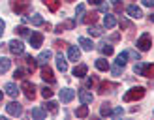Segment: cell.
<instances>
[{"mask_svg": "<svg viewBox=\"0 0 154 120\" xmlns=\"http://www.w3.org/2000/svg\"><path fill=\"white\" fill-rule=\"evenodd\" d=\"M30 4H32V0H10L11 11L17 15H25L30 10Z\"/></svg>", "mask_w": 154, "mask_h": 120, "instance_id": "1", "label": "cell"}, {"mask_svg": "<svg viewBox=\"0 0 154 120\" xmlns=\"http://www.w3.org/2000/svg\"><path fill=\"white\" fill-rule=\"evenodd\" d=\"M143 96H145V88H143V86H134V88H130L128 92L124 94V98H122V100H124V101L128 103V101H135V100H141Z\"/></svg>", "mask_w": 154, "mask_h": 120, "instance_id": "2", "label": "cell"}, {"mask_svg": "<svg viewBox=\"0 0 154 120\" xmlns=\"http://www.w3.org/2000/svg\"><path fill=\"white\" fill-rule=\"evenodd\" d=\"M150 45H152V38H150V34H149V32L141 34V38L137 40V49H139V51H149Z\"/></svg>", "mask_w": 154, "mask_h": 120, "instance_id": "3", "label": "cell"}, {"mask_svg": "<svg viewBox=\"0 0 154 120\" xmlns=\"http://www.w3.org/2000/svg\"><path fill=\"white\" fill-rule=\"evenodd\" d=\"M21 90L25 92V96L28 98V100H34L36 98V86H34V82H30V81H23V85H21Z\"/></svg>", "mask_w": 154, "mask_h": 120, "instance_id": "4", "label": "cell"}, {"mask_svg": "<svg viewBox=\"0 0 154 120\" xmlns=\"http://www.w3.org/2000/svg\"><path fill=\"white\" fill-rule=\"evenodd\" d=\"M8 49H10L11 55H23V52H25V45H23L21 40H11L8 43Z\"/></svg>", "mask_w": 154, "mask_h": 120, "instance_id": "5", "label": "cell"}, {"mask_svg": "<svg viewBox=\"0 0 154 120\" xmlns=\"http://www.w3.org/2000/svg\"><path fill=\"white\" fill-rule=\"evenodd\" d=\"M6 111H8V115H11V116H21L23 115V107L17 101H10L6 105Z\"/></svg>", "mask_w": 154, "mask_h": 120, "instance_id": "6", "label": "cell"}, {"mask_svg": "<svg viewBox=\"0 0 154 120\" xmlns=\"http://www.w3.org/2000/svg\"><path fill=\"white\" fill-rule=\"evenodd\" d=\"M28 41H30V45H32L34 49H40L42 43H43V34L42 32H32L28 36Z\"/></svg>", "mask_w": 154, "mask_h": 120, "instance_id": "7", "label": "cell"}, {"mask_svg": "<svg viewBox=\"0 0 154 120\" xmlns=\"http://www.w3.org/2000/svg\"><path fill=\"white\" fill-rule=\"evenodd\" d=\"M42 79L45 82H49V85H55V75H53V70H51L47 64L42 66Z\"/></svg>", "mask_w": 154, "mask_h": 120, "instance_id": "8", "label": "cell"}, {"mask_svg": "<svg viewBox=\"0 0 154 120\" xmlns=\"http://www.w3.org/2000/svg\"><path fill=\"white\" fill-rule=\"evenodd\" d=\"M126 13H128L132 19H141V17H143V11H141V8H139V6H135V4L128 6V8H126Z\"/></svg>", "mask_w": 154, "mask_h": 120, "instance_id": "9", "label": "cell"}, {"mask_svg": "<svg viewBox=\"0 0 154 120\" xmlns=\"http://www.w3.org/2000/svg\"><path fill=\"white\" fill-rule=\"evenodd\" d=\"M73 98H75V90L73 88H62L60 90V100H62L64 103H70Z\"/></svg>", "mask_w": 154, "mask_h": 120, "instance_id": "10", "label": "cell"}, {"mask_svg": "<svg viewBox=\"0 0 154 120\" xmlns=\"http://www.w3.org/2000/svg\"><path fill=\"white\" fill-rule=\"evenodd\" d=\"M4 90H6V94L10 96V98H17L19 92H21V88H17V85H15V82H6Z\"/></svg>", "mask_w": 154, "mask_h": 120, "instance_id": "11", "label": "cell"}, {"mask_svg": "<svg viewBox=\"0 0 154 120\" xmlns=\"http://www.w3.org/2000/svg\"><path fill=\"white\" fill-rule=\"evenodd\" d=\"M113 88H117V85H115V82L103 81V82H100V85H98V92H100V94H109V92H113Z\"/></svg>", "mask_w": 154, "mask_h": 120, "instance_id": "12", "label": "cell"}, {"mask_svg": "<svg viewBox=\"0 0 154 120\" xmlns=\"http://www.w3.org/2000/svg\"><path fill=\"white\" fill-rule=\"evenodd\" d=\"M23 21L25 22H32L34 26H42V25H45V21H43V17L42 15H32V17H23Z\"/></svg>", "mask_w": 154, "mask_h": 120, "instance_id": "13", "label": "cell"}, {"mask_svg": "<svg viewBox=\"0 0 154 120\" xmlns=\"http://www.w3.org/2000/svg\"><path fill=\"white\" fill-rule=\"evenodd\" d=\"M87 71H88V68H87V64H79V66H75L73 68V77H77V79H81V77H85L87 75Z\"/></svg>", "mask_w": 154, "mask_h": 120, "instance_id": "14", "label": "cell"}, {"mask_svg": "<svg viewBox=\"0 0 154 120\" xmlns=\"http://www.w3.org/2000/svg\"><path fill=\"white\" fill-rule=\"evenodd\" d=\"M79 100H81V103H92V100H94V96H92L88 90H85V88H81L79 90Z\"/></svg>", "mask_w": 154, "mask_h": 120, "instance_id": "15", "label": "cell"}, {"mask_svg": "<svg viewBox=\"0 0 154 120\" xmlns=\"http://www.w3.org/2000/svg\"><path fill=\"white\" fill-rule=\"evenodd\" d=\"M81 21L85 22V25H94V22L98 21V13L96 11H90V13H85L83 17H81Z\"/></svg>", "mask_w": 154, "mask_h": 120, "instance_id": "16", "label": "cell"}, {"mask_svg": "<svg viewBox=\"0 0 154 120\" xmlns=\"http://www.w3.org/2000/svg\"><path fill=\"white\" fill-rule=\"evenodd\" d=\"M51 55H53L51 51H42L40 55H38V58H36V64H40V66H45V64H47V60L51 58Z\"/></svg>", "mask_w": 154, "mask_h": 120, "instance_id": "17", "label": "cell"}, {"mask_svg": "<svg viewBox=\"0 0 154 120\" xmlns=\"http://www.w3.org/2000/svg\"><path fill=\"white\" fill-rule=\"evenodd\" d=\"M23 60H25V64H26V73H34V70H36V58L25 55Z\"/></svg>", "mask_w": 154, "mask_h": 120, "instance_id": "18", "label": "cell"}, {"mask_svg": "<svg viewBox=\"0 0 154 120\" xmlns=\"http://www.w3.org/2000/svg\"><path fill=\"white\" fill-rule=\"evenodd\" d=\"M73 26H75V21H66V22H60V25L55 26V32L57 34H62L66 28H73Z\"/></svg>", "mask_w": 154, "mask_h": 120, "instance_id": "19", "label": "cell"}, {"mask_svg": "<svg viewBox=\"0 0 154 120\" xmlns=\"http://www.w3.org/2000/svg\"><path fill=\"white\" fill-rule=\"evenodd\" d=\"M30 115H32V118H38V120H42V118H47V109H42V107H34Z\"/></svg>", "mask_w": 154, "mask_h": 120, "instance_id": "20", "label": "cell"}, {"mask_svg": "<svg viewBox=\"0 0 154 120\" xmlns=\"http://www.w3.org/2000/svg\"><path fill=\"white\" fill-rule=\"evenodd\" d=\"M79 56H81L79 47H70V49H68V58H70L72 62H77V60H79Z\"/></svg>", "mask_w": 154, "mask_h": 120, "instance_id": "21", "label": "cell"}, {"mask_svg": "<svg viewBox=\"0 0 154 120\" xmlns=\"http://www.w3.org/2000/svg\"><path fill=\"white\" fill-rule=\"evenodd\" d=\"M43 4L47 6V10L49 11H58V8H60V0H43Z\"/></svg>", "mask_w": 154, "mask_h": 120, "instance_id": "22", "label": "cell"}, {"mask_svg": "<svg viewBox=\"0 0 154 120\" xmlns=\"http://www.w3.org/2000/svg\"><path fill=\"white\" fill-rule=\"evenodd\" d=\"M77 41H79V45L85 51H92V49H94V43H92V40H88V38H79Z\"/></svg>", "mask_w": 154, "mask_h": 120, "instance_id": "23", "label": "cell"}, {"mask_svg": "<svg viewBox=\"0 0 154 120\" xmlns=\"http://www.w3.org/2000/svg\"><path fill=\"white\" fill-rule=\"evenodd\" d=\"M10 68H11V60H10V58H6V56H2V58H0V75L6 73L8 70H10Z\"/></svg>", "mask_w": 154, "mask_h": 120, "instance_id": "24", "label": "cell"}, {"mask_svg": "<svg viewBox=\"0 0 154 120\" xmlns=\"http://www.w3.org/2000/svg\"><path fill=\"white\" fill-rule=\"evenodd\" d=\"M57 68H58V70L62 71V73L68 71V60H66L62 55H58V56H57Z\"/></svg>", "mask_w": 154, "mask_h": 120, "instance_id": "25", "label": "cell"}, {"mask_svg": "<svg viewBox=\"0 0 154 120\" xmlns=\"http://www.w3.org/2000/svg\"><path fill=\"white\" fill-rule=\"evenodd\" d=\"M100 51H102V55H105V56H111L115 52L113 45H109V43H102V45H100Z\"/></svg>", "mask_w": 154, "mask_h": 120, "instance_id": "26", "label": "cell"}, {"mask_svg": "<svg viewBox=\"0 0 154 120\" xmlns=\"http://www.w3.org/2000/svg\"><path fill=\"white\" fill-rule=\"evenodd\" d=\"M96 68H98L100 71H107L111 66H109V62H107L105 58H98V60H96Z\"/></svg>", "mask_w": 154, "mask_h": 120, "instance_id": "27", "label": "cell"}, {"mask_svg": "<svg viewBox=\"0 0 154 120\" xmlns=\"http://www.w3.org/2000/svg\"><path fill=\"white\" fill-rule=\"evenodd\" d=\"M115 25H117V19H115L113 15L107 13V15H105V19H103V26H105V28H113Z\"/></svg>", "mask_w": 154, "mask_h": 120, "instance_id": "28", "label": "cell"}, {"mask_svg": "<svg viewBox=\"0 0 154 120\" xmlns=\"http://www.w3.org/2000/svg\"><path fill=\"white\" fill-rule=\"evenodd\" d=\"M88 34H90V36H94V38H98V36H102V34H103V30L100 28V26H96V25H88Z\"/></svg>", "mask_w": 154, "mask_h": 120, "instance_id": "29", "label": "cell"}, {"mask_svg": "<svg viewBox=\"0 0 154 120\" xmlns=\"http://www.w3.org/2000/svg\"><path fill=\"white\" fill-rule=\"evenodd\" d=\"M147 66H149L147 62H137V64L134 66V71H135L137 75H143V73H145V70H147Z\"/></svg>", "mask_w": 154, "mask_h": 120, "instance_id": "30", "label": "cell"}, {"mask_svg": "<svg viewBox=\"0 0 154 120\" xmlns=\"http://www.w3.org/2000/svg\"><path fill=\"white\" fill-rule=\"evenodd\" d=\"M111 112H113L111 105L109 103H102V107H100V115H102V116H109Z\"/></svg>", "mask_w": 154, "mask_h": 120, "instance_id": "31", "label": "cell"}, {"mask_svg": "<svg viewBox=\"0 0 154 120\" xmlns=\"http://www.w3.org/2000/svg\"><path fill=\"white\" fill-rule=\"evenodd\" d=\"M75 115L79 116V118H85V116H88V107H87V103H83L81 107L75 111Z\"/></svg>", "mask_w": 154, "mask_h": 120, "instance_id": "32", "label": "cell"}, {"mask_svg": "<svg viewBox=\"0 0 154 120\" xmlns=\"http://www.w3.org/2000/svg\"><path fill=\"white\" fill-rule=\"evenodd\" d=\"M126 62H128V51L120 52V55L117 56V64H119V66H122V68H124V66H126Z\"/></svg>", "mask_w": 154, "mask_h": 120, "instance_id": "33", "label": "cell"}, {"mask_svg": "<svg viewBox=\"0 0 154 120\" xmlns=\"http://www.w3.org/2000/svg\"><path fill=\"white\" fill-rule=\"evenodd\" d=\"M45 109H49L53 115H57V111H58V105H57V101H47L45 103Z\"/></svg>", "mask_w": 154, "mask_h": 120, "instance_id": "34", "label": "cell"}, {"mask_svg": "<svg viewBox=\"0 0 154 120\" xmlns=\"http://www.w3.org/2000/svg\"><path fill=\"white\" fill-rule=\"evenodd\" d=\"M143 77H154V64H149L147 66V70H145V73H143Z\"/></svg>", "mask_w": 154, "mask_h": 120, "instance_id": "35", "label": "cell"}, {"mask_svg": "<svg viewBox=\"0 0 154 120\" xmlns=\"http://www.w3.org/2000/svg\"><path fill=\"white\" fill-rule=\"evenodd\" d=\"M25 73H26V70H23V68H17V70L13 71V77H15V79H25Z\"/></svg>", "mask_w": 154, "mask_h": 120, "instance_id": "36", "label": "cell"}, {"mask_svg": "<svg viewBox=\"0 0 154 120\" xmlns=\"http://www.w3.org/2000/svg\"><path fill=\"white\" fill-rule=\"evenodd\" d=\"M15 32H17L19 36H30V32H28L26 26H17V28H15Z\"/></svg>", "mask_w": 154, "mask_h": 120, "instance_id": "37", "label": "cell"}, {"mask_svg": "<svg viewBox=\"0 0 154 120\" xmlns=\"http://www.w3.org/2000/svg\"><path fill=\"white\" fill-rule=\"evenodd\" d=\"M42 96L45 98V100H49V98L53 96V90H51V88H47V86H43V88H42Z\"/></svg>", "mask_w": 154, "mask_h": 120, "instance_id": "38", "label": "cell"}, {"mask_svg": "<svg viewBox=\"0 0 154 120\" xmlns=\"http://www.w3.org/2000/svg\"><path fill=\"white\" fill-rule=\"evenodd\" d=\"M96 85H98V77H96V75H92V77L87 79V86H96Z\"/></svg>", "mask_w": 154, "mask_h": 120, "instance_id": "39", "label": "cell"}, {"mask_svg": "<svg viewBox=\"0 0 154 120\" xmlns=\"http://www.w3.org/2000/svg\"><path fill=\"white\" fill-rule=\"evenodd\" d=\"M119 25H120V28H132V22H130L128 19H120Z\"/></svg>", "mask_w": 154, "mask_h": 120, "instance_id": "40", "label": "cell"}, {"mask_svg": "<svg viewBox=\"0 0 154 120\" xmlns=\"http://www.w3.org/2000/svg\"><path fill=\"white\" fill-rule=\"evenodd\" d=\"M111 115H113L115 118H119V116H122V115H124V109H122V107H117V109H113V112H111Z\"/></svg>", "mask_w": 154, "mask_h": 120, "instance_id": "41", "label": "cell"}, {"mask_svg": "<svg viewBox=\"0 0 154 120\" xmlns=\"http://www.w3.org/2000/svg\"><path fill=\"white\" fill-rule=\"evenodd\" d=\"M109 70H111V73H113V75H120V71H122V66L115 64L113 68H109Z\"/></svg>", "mask_w": 154, "mask_h": 120, "instance_id": "42", "label": "cell"}, {"mask_svg": "<svg viewBox=\"0 0 154 120\" xmlns=\"http://www.w3.org/2000/svg\"><path fill=\"white\" fill-rule=\"evenodd\" d=\"M75 15H79V17H81V15H85V6H83V4H79V6H77Z\"/></svg>", "mask_w": 154, "mask_h": 120, "instance_id": "43", "label": "cell"}, {"mask_svg": "<svg viewBox=\"0 0 154 120\" xmlns=\"http://www.w3.org/2000/svg\"><path fill=\"white\" fill-rule=\"evenodd\" d=\"M4 28H6V22H4L2 17H0V38H2V34H4Z\"/></svg>", "mask_w": 154, "mask_h": 120, "instance_id": "44", "label": "cell"}, {"mask_svg": "<svg viewBox=\"0 0 154 120\" xmlns=\"http://www.w3.org/2000/svg\"><path fill=\"white\" fill-rule=\"evenodd\" d=\"M64 45H68V43H66V41H60V40H57V41H55V47H58V49H62Z\"/></svg>", "mask_w": 154, "mask_h": 120, "instance_id": "45", "label": "cell"}, {"mask_svg": "<svg viewBox=\"0 0 154 120\" xmlns=\"http://www.w3.org/2000/svg\"><path fill=\"white\" fill-rule=\"evenodd\" d=\"M143 6H147V8H154V0H143Z\"/></svg>", "mask_w": 154, "mask_h": 120, "instance_id": "46", "label": "cell"}, {"mask_svg": "<svg viewBox=\"0 0 154 120\" xmlns=\"http://www.w3.org/2000/svg\"><path fill=\"white\" fill-rule=\"evenodd\" d=\"M88 2H90V4H94V6H100V4L103 2V0H88Z\"/></svg>", "mask_w": 154, "mask_h": 120, "instance_id": "47", "label": "cell"}, {"mask_svg": "<svg viewBox=\"0 0 154 120\" xmlns=\"http://www.w3.org/2000/svg\"><path fill=\"white\" fill-rule=\"evenodd\" d=\"M100 10H102V11H107L109 8H107V4H103V2H102V4H100Z\"/></svg>", "mask_w": 154, "mask_h": 120, "instance_id": "48", "label": "cell"}, {"mask_svg": "<svg viewBox=\"0 0 154 120\" xmlns=\"http://www.w3.org/2000/svg\"><path fill=\"white\" fill-rule=\"evenodd\" d=\"M149 21H150V22H154V13H150V15H149Z\"/></svg>", "mask_w": 154, "mask_h": 120, "instance_id": "49", "label": "cell"}, {"mask_svg": "<svg viewBox=\"0 0 154 120\" xmlns=\"http://www.w3.org/2000/svg\"><path fill=\"white\" fill-rule=\"evenodd\" d=\"M2 98H4V92H2V90H0V100H2Z\"/></svg>", "mask_w": 154, "mask_h": 120, "instance_id": "50", "label": "cell"}, {"mask_svg": "<svg viewBox=\"0 0 154 120\" xmlns=\"http://www.w3.org/2000/svg\"><path fill=\"white\" fill-rule=\"evenodd\" d=\"M111 2H113V4H119V2H120V0H111Z\"/></svg>", "mask_w": 154, "mask_h": 120, "instance_id": "51", "label": "cell"}, {"mask_svg": "<svg viewBox=\"0 0 154 120\" xmlns=\"http://www.w3.org/2000/svg\"><path fill=\"white\" fill-rule=\"evenodd\" d=\"M66 2H73V0H66Z\"/></svg>", "mask_w": 154, "mask_h": 120, "instance_id": "52", "label": "cell"}]
</instances>
